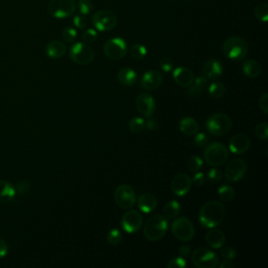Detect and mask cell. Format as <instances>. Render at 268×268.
Masks as SVG:
<instances>
[{
	"label": "cell",
	"instance_id": "obj_1",
	"mask_svg": "<svg viewBox=\"0 0 268 268\" xmlns=\"http://www.w3.org/2000/svg\"><path fill=\"white\" fill-rule=\"evenodd\" d=\"M226 214L225 206L217 200H212L202 205L199 211V222L205 228L218 226L224 219Z\"/></svg>",
	"mask_w": 268,
	"mask_h": 268
},
{
	"label": "cell",
	"instance_id": "obj_2",
	"mask_svg": "<svg viewBox=\"0 0 268 268\" xmlns=\"http://www.w3.org/2000/svg\"><path fill=\"white\" fill-rule=\"evenodd\" d=\"M169 220L163 215H153L144 224V236L151 242L162 240L169 229Z\"/></svg>",
	"mask_w": 268,
	"mask_h": 268
},
{
	"label": "cell",
	"instance_id": "obj_3",
	"mask_svg": "<svg viewBox=\"0 0 268 268\" xmlns=\"http://www.w3.org/2000/svg\"><path fill=\"white\" fill-rule=\"evenodd\" d=\"M229 157L228 149L222 142L214 141L207 144L203 151V158L207 165L213 168H218L223 166Z\"/></svg>",
	"mask_w": 268,
	"mask_h": 268
},
{
	"label": "cell",
	"instance_id": "obj_4",
	"mask_svg": "<svg viewBox=\"0 0 268 268\" xmlns=\"http://www.w3.org/2000/svg\"><path fill=\"white\" fill-rule=\"evenodd\" d=\"M222 51L227 59L240 61L247 56L248 44L243 38L234 36V37H229L224 41Z\"/></svg>",
	"mask_w": 268,
	"mask_h": 268
},
{
	"label": "cell",
	"instance_id": "obj_5",
	"mask_svg": "<svg viewBox=\"0 0 268 268\" xmlns=\"http://www.w3.org/2000/svg\"><path fill=\"white\" fill-rule=\"evenodd\" d=\"M205 126L210 134L214 136H222L230 131L233 122L225 113H215L207 118Z\"/></svg>",
	"mask_w": 268,
	"mask_h": 268
},
{
	"label": "cell",
	"instance_id": "obj_6",
	"mask_svg": "<svg viewBox=\"0 0 268 268\" xmlns=\"http://www.w3.org/2000/svg\"><path fill=\"white\" fill-rule=\"evenodd\" d=\"M69 58L80 65H87L95 59V51L93 47L85 42H77L69 48Z\"/></svg>",
	"mask_w": 268,
	"mask_h": 268
},
{
	"label": "cell",
	"instance_id": "obj_7",
	"mask_svg": "<svg viewBox=\"0 0 268 268\" xmlns=\"http://www.w3.org/2000/svg\"><path fill=\"white\" fill-rule=\"evenodd\" d=\"M171 229L174 237L182 242H189L195 236V227L187 217H176Z\"/></svg>",
	"mask_w": 268,
	"mask_h": 268
},
{
	"label": "cell",
	"instance_id": "obj_8",
	"mask_svg": "<svg viewBox=\"0 0 268 268\" xmlns=\"http://www.w3.org/2000/svg\"><path fill=\"white\" fill-rule=\"evenodd\" d=\"M192 262L198 268H216L219 264V258L211 249L198 247L192 254Z\"/></svg>",
	"mask_w": 268,
	"mask_h": 268
},
{
	"label": "cell",
	"instance_id": "obj_9",
	"mask_svg": "<svg viewBox=\"0 0 268 268\" xmlns=\"http://www.w3.org/2000/svg\"><path fill=\"white\" fill-rule=\"evenodd\" d=\"M76 8L75 0H49L47 11L52 17L63 19L73 16Z\"/></svg>",
	"mask_w": 268,
	"mask_h": 268
},
{
	"label": "cell",
	"instance_id": "obj_10",
	"mask_svg": "<svg viewBox=\"0 0 268 268\" xmlns=\"http://www.w3.org/2000/svg\"><path fill=\"white\" fill-rule=\"evenodd\" d=\"M103 51L107 58L111 60H121L127 55L128 45L123 38L115 37L105 42Z\"/></svg>",
	"mask_w": 268,
	"mask_h": 268
},
{
	"label": "cell",
	"instance_id": "obj_11",
	"mask_svg": "<svg viewBox=\"0 0 268 268\" xmlns=\"http://www.w3.org/2000/svg\"><path fill=\"white\" fill-rule=\"evenodd\" d=\"M92 21L96 29L100 32H108L117 25V17L109 10H101L94 14Z\"/></svg>",
	"mask_w": 268,
	"mask_h": 268
},
{
	"label": "cell",
	"instance_id": "obj_12",
	"mask_svg": "<svg viewBox=\"0 0 268 268\" xmlns=\"http://www.w3.org/2000/svg\"><path fill=\"white\" fill-rule=\"evenodd\" d=\"M114 200L118 207L130 210L136 203V195L129 185H121L115 189Z\"/></svg>",
	"mask_w": 268,
	"mask_h": 268
},
{
	"label": "cell",
	"instance_id": "obj_13",
	"mask_svg": "<svg viewBox=\"0 0 268 268\" xmlns=\"http://www.w3.org/2000/svg\"><path fill=\"white\" fill-rule=\"evenodd\" d=\"M142 223H144V219H142L141 214L138 211L131 209L124 214L121 220L123 229L128 234L136 233L142 227Z\"/></svg>",
	"mask_w": 268,
	"mask_h": 268
},
{
	"label": "cell",
	"instance_id": "obj_14",
	"mask_svg": "<svg viewBox=\"0 0 268 268\" xmlns=\"http://www.w3.org/2000/svg\"><path fill=\"white\" fill-rule=\"evenodd\" d=\"M247 172V165L242 158L230 160L225 169V178L229 183L240 182Z\"/></svg>",
	"mask_w": 268,
	"mask_h": 268
},
{
	"label": "cell",
	"instance_id": "obj_15",
	"mask_svg": "<svg viewBox=\"0 0 268 268\" xmlns=\"http://www.w3.org/2000/svg\"><path fill=\"white\" fill-rule=\"evenodd\" d=\"M192 188V178L185 173L177 174L171 183V191L178 197H184Z\"/></svg>",
	"mask_w": 268,
	"mask_h": 268
},
{
	"label": "cell",
	"instance_id": "obj_16",
	"mask_svg": "<svg viewBox=\"0 0 268 268\" xmlns=\"http://www.w3.org/2000/svg\"><path fill=\"white\" fill-rule=\"evenodd\" d=\"M136 107L142 116L151 117L156 110V102L150 94H141L136 99Z\"/></svg>",
	"mask_w": 268,
	"mask_h": 268
},
{
	"label": "cell",
	"instance_id": "obj_17",
	"mask_svg": "<svg viewBox=\"0 0 268 268\" xmlns=\"http://www.w3.org/2000/svg\"><path fill=\"white\" fill-rule=\"evenodd\" d=\"M164 82V77L163 75L159 73L157 70H148L142 76L140 80V86L142 89L148 92L156 91L157 88L162 86Z\"/></svg>",
	"mask_w": 268,
	"mask_h": 268
},
{
	"label": "cell",
	"instance_id": "obj_18",
	"mask_svg": "<svg viewBox=\"0 0 268 268\" xmlns=\"http://www.w3.org/2000/svg\"><path fill=\"white\" fill-rule=\"evenodd\" d=\"M223 71L224 68L221 61L215 58H212L204 62L201 69V74L202 77H204L206 80H215L222 76Z\"/></svg>",
	"mask_w": 268,
	"mask_h": 268
},
{
	"label": "cell",
	"instance_id": "obj_19",
	"mask_svg": "<svg viewBox=\"0 0 268 268\" xmlns=\"http://www.w3.org/2000/svg\"><path fill=\"white\" fill-rule=\"evenodd\" d=\"M249 147H251V139L247 135L242 133L234 135L228 142V150L237 155L244 154L246 151H248Z\"/></svg>",
	"mask_w": 268,
	"mask_h": 268
},
{
	"label": "cell",
	"instance_id": "obj_20",
	"mask_svg": "<svg viewBox=\"0 0 268 268\" xmlns=\"http://www.w3.org/2000/svg\"><path fill=\"white\" fill-rule=\"evenodd\" d=\"M173 79L178 86H181L183 88H188L193 83L195 77H194V73L190 68L180 66L174 69Z\"/></svg>",
	"mask_w": 268,
	"mask_h": 268
},
{
	"label": "cell",
	"instance_id": "obj_21",
	"mask_svg": "<svg viewBox=\"0 0 268 268\" xmlns=\"http://www.w3.org/2000/svg\"><path fill=\"white\" fill-rule=\"evenodd\" d=\"M138 209L145 214H150L154 212L157 207V198L151 193H145L140 195L136 200Z\"/></svg>",
	"mask_w": 268,
	"mask_h": 268
},
{
	"label": "cell",
	"instance_id": "obj_22",
	"mask_svg": "<svg viewBox=\"0 0 268 268\" xmlns=\"http://www.w3.org/2000/svg\"><path fill=\"white\" fill-rule=\"evenodd\" d=\"M225 235L221 229L218 228H210V230L206 233L205 235V241L206 243L214 249H218L221 248L224 243H225Z\"/></svg>",
	"mask_w": 268,
	"mask_h": 268
},
{
	"label": "cell",
	"instance_id": "obj_23",
	"mask_svg": "<svg viewBox=\"0 0 268 268\" xmlns=\"http://www.w3.org/2000/svg\"><path fill=\"white\" fill-rule=\"evenodd\" d=\"M66 45L65 43L59 41V40H52L50 41L46 47L45 52L46 55L51 59H60L66 53Z\"/></svg>",
	"mask_w": 268,
	"mask_h": 268
},
{
	"label": "cell",
	"instance_id": "obj_24",
	"mask_svg": "<svg viewBox=\"0 0 268 268\" xmlns=\"http://www.w3.org/2000/svg\"><path fill=\"white\" fill-rule=\"evenodd\" d=\"M117 81L123 86H133L137 81L136 71L130 67H123L117 73Z\"/></svg>",
	"mask_w": 268,
	"mask_h": 268
},
{
	"label": "cell",
	"instance_id": "obj_25",
	"mask_svg": "<svg viewBox=\"0 0 268 268\" xmlns=\"http://www.w3.org/2000/svg\"><path fill=\"white\" fill-rule=\"evenodd\" d=\"M242 71L245 77L249 79H256L260 77L262 69L261 65L254 59H246L242 63Z\"/></svg>",
	"mask_w": 268,
	"mask_h": 268
},
{
	"label": "cell",
	"instance_id": "obj_26",
	"mask_svg": "<svg viewBox=\"0 0 268 268\" xmlns=\"http://www.w3.org/2000/svg\"><path fill=\"white\" fill-rule=\"evenodd\" d=\"M180 130L183 134L188 135V136H192V135H195L196 133L198 132L199 125L197 122H196V120H194L193 117L186 116V117L182 118V121L180 122Z\"/></svg>",
	"mask_w": 268,
	"mask_h": 268
},
{
	"label": "cell",
	"instance_id": "obj_27",
	"mask_svg": "<svg viewBox=\"0 0 268 268\" xmlns=\"http://www.w3.org/2000/svg\"><path fill=\"white\" fill-rule=\"evenodd\" d=\"M207 86V80L204 77H198L194 79L193 83L190 87H188V94L192 98H198L200 97Z\"/></svg>",
	"mask_w": 268,
	"mask_h": 268
},
{
	"label": "cell",
	"instance_id": "obj_28",
	"mask_svg": "<svg viewBox=\"0 0 268 268\" xmlns=\"http://www.w3.org/2000/svg\"><path fill=\"white\" fill-rule=\"evenodd\" d=\"M15 195L16 189L11 183L0 181V203L11 201L15 197Z\"/></svg>",
	"mask_w": 268,
	"mask_h": 268
},
{
	"label": "cell",
	"instance_id": "obj_29",
	"mask_svg": "<svg viewBox=\"0 0 268 268\" xmlns=\"http://www.w3.org/2000/svg\"><path fill=\"white\" fill-rule=\"evenodd\" d=\"M181 211H182V206L180 203H178L176 200H170L164 206L163 216L167 220L175 219L181 214Z\"/></svg>",
	"mask_w": 268,
	"mask_h": 268
},
{
	"label": "cell",
	"instance_id": "obj_30",
	"mask_svg": "<svg viewBox=\"0 0 268 268\" xmlns=\"http://www.w3.org/2000/svg\"><path fill=\"white\" fill-rule=\"evenodd\" d=\"M218 196L219 199L223 202H230L235 198V189L229 185H222L218 188Z\"/></svg>",
	"mask_w": 268,
	"mask_h": 268
},
{
	"label": "cell",
	"instance_id": "obj_31",
	"mask_svg": "<svg viewBox=\"0 0 268 268\" xmlns=\"http://www.w3.org/2000/svg\"><path fill=\"white\" fill-rule=\"evenodd\" d=\"M129 53H130V57L133 60L140 61V60L146 58V56H147V48H146L145 45L136 43V44H133L130 47Z\"/></svg>",
	"mask_w": 268,
	"mask_h": 268
},
{
	"label": "cell",
	"instance_id": "obj_32",
	"mask_svg": "<svg viewBox=\"0 0 268 268\" xmlns=\"http://www.w3.org/2000/svg\"><path fill=\"white\" fill-rule=\"evenodd\" d=\"M226 93V87L222 82H213L209 86V94L215 99L222 98Z\"/></svg>",
	"mask_w": 268,
	"mask_h": 268
},
{
	"label": "cell",
	"instance_id": "obj_33",
	"mask_svg": "<svg viewBox=\"0 0 268 268\" xmlns=\"http://www.w3.org/2000/svg\"><path fill=\"white\" fill-rule=\"evenodd\" d=\"M145 120L142 117L139 116H135L133 117L130 122H129V129L132 133L134 134H138L140 132L144 131L145 129Z\"/></svg>",
	"mask_w": 268,
	"mask_h": 268
},
{
	"label": "cell",
	"instance_id": "obj_34",
	"mask_svg": "<svg viewBox=\"0 0 268 268\" xmlns=\"http://www.w3.org/2000/svg\"><path fill=\"white\" fill-rule=\"evenodd\" d=\"M187 167L190 172L196 173L203 167V160L197 155H193L188 159Z\"/></svg>",
	"mask_w": 268,
	"mask_h": 268
},
{
	"label": "cell",
	"instance_id": "obj_35",
	"mask_svg": "<svg viewBox=\"0 0 268 268\" xmlns=\"http://www.w3.org/2000/svg\"><path fill=\"white\" fill-rule=\"evenodd\" d=\"M255 16L259 21L267 22L268 19V5L266 3H262L257 6L255 9Z\"/></svg>",
	"mask_w": 268,
	"mask_h": 268
},
{
	"label": "cell",
	"instance_id": "obj_36",
	"mask_svg": "<svg viewBox=\"0 0 268 268\" xmlns=\"http://www.w3.org/2000/svg\"><path fill=\"white\" fill-rule=\"evenodd\" d=\"M255 134L260 140L266 141L268 139V124L265 122L258 124L255 128Z\"/></svg>",
	"mask_w": 268,
	"mask_h": 268
},
{
	"label": "cell",
	"instance_id": "obj_37",
	"mask_svg": "<svg viewBox=\"0 0 268 268\" xmlns=\"http://www.w3.org/2000/svg\"><path fill=\"white\" fill-rule=\"evenodd\" d=\"M77 36H78V33H77L76 28L71 27V26L65 27L63 29V33H62V37H63L64 41L67 43L75 42L77 39Z\"/></svg>",
	"mask_w": 268,
	"mask_h": 268
},
{
	"label": "cell",
	"instance_id": "obj_38",
	"mask_svg": "<svg viewBox=\"0 0 268 268\" xmlns=\"http://www.w3.org/2000/svg\"><path fill=\"white\" fill-rule=\"evenodd\" d=\"M123 240V235L121 233V230L117 228L111 229L108 235H107V241H108L111 245H117L122 242Z\"/></svg>",
	"mask_w": 268,
	"mask_h": 268
},
{
	"label": "cell",
	"instance_id": "obj_39",
	"mask_svg": "<svg viewBox=\"0 0 268 268\" xmlns=\"http://www.w3.org/2000/svg\"><path fill=\"white\" fill-rule=\"evenodd\" d=\"M78 10H79L80 14H82L84 16L89 15L94 10L93 3L91 2V0H80V2L78 3Z\"/></svg>",
	"mask_w": 268,
	"mask_h": 268
},
{
	"label": "cell",
	"instance_id": "obj_40",
	"mask_svg": "<svg viewBox=\"0 0 268 268\" xmlns=\"http://www.w3.org/2000/svg\"><path fill=\"white\" fill-rule=\"evenodd\" d=\"M82 38L87 44L94 43L98 39V32L96 31V28H87L82 34Z\"/></svg>",
	"mask_w": 268,
	"mask_h": 268
},
{
	"label": "cell",
	"instance_id": "obj_41",
	"mask_svg": "<svg viewBox=\"0 0 268 268\" xmlns=\"http://www.w3.org/2000/svg\"><path fill=\"white\" fill-rule=\"evenodd\" d=\"M209 136L204 132H197L194 136V144L199 148H203L209 144Z\"/></svg>",
	"mask_w": 268,
	"mask_h": 268
},
{
	"label": "cell",
	"instance_id": "obj_42",
	"mask_svg": "<svg viewBox=\"0 0 268 268\" xmlns=\"http://www.w3.org/2000/svg\"><path fill=\"white\" fill-rule=\"evenodd\" d=\"M222 178H223V174L219 169L213 168L207 172V180L213 184H217L221 182Z\"/></svg>",
	"mask_w": 268,
	"mask_h": 268
},
{
	"label": "cell",
	"instance_id": "obj_43",
	"mask_svg": "<svg viewBox=\"0 0 268 268\" xmlns=\"http://www.w3.org/2000/svg\"><path fill=\"white\" fill-rule=\"evenodd\" d=\"M220 256L226 260H234L237 257V251L233 247H223L220 251Z\"/></svg>",
	"mask_w": 268,
	"mask_h": 268
},
{
	"label": "cell",
	"instance_id": "obj_44",
	"mask_svg": "<svg viewBox=\"0 0 268 268\" xmlns=\"http://www.w3.org/2000/svg\"><path fill=\"white\" fill-rule=\"evenodd\" d=\"M159 66L165 73H170L174 67V61L170 57H163L159 61Z\"/></svg>",
	"mask_w": 268,
	"mask_h": 268
},
{
	"label": "cell",
	"instance_id": "obj_45",
	"mask_svg": "<svg viewBox=\"0 0 268 268\" xmlns=\"http://www.w3.org/2000/svg\"><path fill=\"white\" fill-rule=\"evenodd\" d=\"M168 268H185L187 267V261L185 260V258L183 257H176L173 258L168 264H167Z\"/></svg>",
	"mask_w": 268,
	"mask_h": 268
},
{
	"label": "cell",
	"instance_id": "obj_46",
	"mask_svg": "<svg viewBox=\"0 0 268 268\" xmlns=\"http://www.w3.org/2000/svg\"><path fill=\"white\" fill-rule=\"evenodd\" d=\"M16 193H19L20 195H25L28 193L31 189V184L27 181H21L16 186Z\"/></svg>",
	"mask_w": 268,
	"mask_h": 268
},
{
	"label": "cell",
	"instance_id": "obj_47",
	"mask_svg": "<svg viewBox=\"0 0 268 268\" xmlns=\"http://www.w3.org/2000/svg\"><path fill=\"white\" fill-rule=\"evenodd\" d=\"M73 23L77 28H81V29L85 28L87 26V20H86V18L84 17V15H82V14H78L74 17Z\"/></svg>",
	"mask_w": 268,
	"mask_h": 268
},
{
	"label": "cell",
	"instance_id": "obj_48",
	"mask_svg": "<svg viewBox=\"0 0 268 268\" xmlns=\"http://www.w3.org/2000/svg\"><path fill=\"white\" fill-rule=\"evenodd\" d=\"M259 107L264 114H268V95L266 93L260 97Z\"/></svg>",
	"mask_w": 268,
	"mask_h": 268
},
{
	"label": "cell",
	"instance_id": "obj_49",
	"mask_svg": "<svg viewBox=\"0 0 268 268\" xmlns=\"http://www.w3.org/2000/svg\"><path fill=\"white\" fill-rule=\"evenodd\" d=\"M205 183V175L202 172H196L194 177L192 178V184L195 186H203Z\"/></svg>",
	"mask_w": 268,
	"mask_h": 268
},
{
	"label": "cell",
	"instance_id": "obj_50",
	"mask_svg": "<svg viewBox=\"0 0 268 268\" xmlns=\"http://www.w3.org/2000/svg\"><path fill=\"white\" fill-rule=\"evenodd\" d=\"M178 254H180L181 257H183V258L186 259L188 256L191 255V248H190V246H188V245H182L180 247V249H178Z\"/></svg>",
	"mask_w": 268,
	"mask_h": 268
},
{
	"label": "cell",
	"instance_id": "obj_51",
	"mask_svg": "<svg viewBox=\"0 0 268 268\" xmlns=\"http://www.w3.org/2000/svg\"><path fill=\"white\" fill-rule=\"evenodd\" d=\"M8 251H9V248H8V244L6 243L5 240L3 239H0V260H2L3 258H5L8 254Z\"/></svg>",
	"mask_w": 268,
	"mask_h": 268
},
{
	"label": "cell",
	"instance_id": "obj_52",
	"mask_svg": "<svg viewBox=\"0 0 268 268\" xmlns=\"http://www.w3.org/2000/svg\"><path fill=\"white\" fill-rule=\"evenodd\" d=\"M145 128H147L148 130H154L157 128V122L151 117H148V121L145 122Z\"/></svg>",
	"mask_w": 268,
	"mask_h": 268
},
{
	"label": "cell",
	"instance_id": "obj_53",
	"mask_svg": "<svg viewBox=\"0 0 268 268\" xmlns=\"http://www.w3.org/2000/svg\"><path fill=\"white\" fill-rule=\"evenodd\" d=\"M220 268H235V263L231 260H226L224 259L221 263L218 264Z\"/></svg>",
	"mask_w": 268,
	"mask_h": 268
}]
</instances>
